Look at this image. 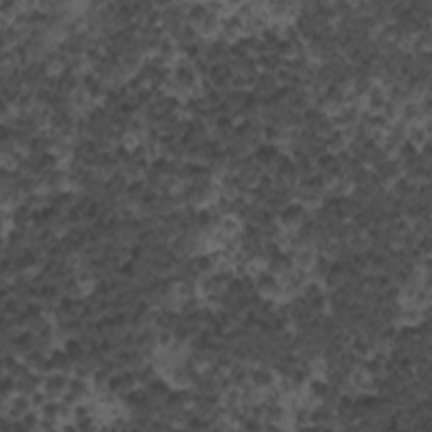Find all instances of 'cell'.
Segmentation results:
<instances>
[{
	"mask_svg": "<svg viewBox=\"0 0 432 432\" xmlns=\"http://www.w3.org/2000/svg\"><path fill=\"white\" fill-rule=\"evenodd\" d=\"M316 257H317V252L314 248H307V247H302L299 250L294 252V265L299 267V269H306L309 270L316 262Z\"/></svg>",
	"mask_w": 432,
	"mask_h": 432,
	"instance_id": "1",
	"label": "cell"
},
{
	"mask_svg": "<svg viewBox=\"0 0 432 432\" xmlns=\"http://www.w3.org/2000/svg\"><path fill=\"white\" fill-rule=\"evenodd\" d=\"M407 140L410 144L415 145L417 149L420 147L422 144H425L429 139V135H427V132L424 130V127H422L420 124H412V125H407Z\"/></svg>",
	"mask_w": 432,
	"mask_h": 432,
	"instance_id": "2",
	"label": "cell"
},
{
	"mask_svg": "<svg viewBox=\"0 0 432 432\" xmlns=\"http://www.w3.org/2000/svg\"><path fill=\"white\" fill-rule=\"evenodd\" d=\"M243 228V223L238 220L235 215H228V216H223L220 225H218V230L223 231L226 236H233L236 233H240Z\"/></svg>",
	"mask_w": 432,
	"mask_h": 432,
	"instance_id": "3",
	"label": "cell"
},
{
	"mask_svg": "<svg viewBox=\"0 0 432 432\" xmlns=\"http://www.w3.org/2000/svg\"><path fill=\"white\" fill-rule=\"evenodd\" d=\"M206 14H208L206 4H201V2L193 4L191 9L188 11V14H186V24L198 27L203 22L204 17H206Z\"/></svg>",
	"mask_w": 432,
	"mask_h": 432,
	"instance_id": "4",
	"label": "cell"
},
{
	"mask_svg": "<svg viewBox=\"0 0 432 432\" xmlns=\"http://www.w3.org/2000/svg\"><path fill=\"white\" fill-rule=\"evenodd\" d=\"M324 292H326V289H324V285H322V282L314 280V279L307 280L301 289V295L306 299L307 302L314 301L316 297H319V295L324 294Z\"/></svg>",
	"mask_w": 432,
	"mask_h": 432,
	"instance_id": "5",
	"label": "cell"
},
{
	"mask_svg": "<svg viewBox=\"0 0 432 432\" xmlns=\"http://www.w3.org/2000/svg\"><path fill=\"white\" fill-rule=\"evenodd\" d=\"M420 321L419 307L415 306H402L398 314V324L400 326H415Z\"/></svg>",
	"mask_w": 432,
	"mask_h": 432,
	"instance_id": "6",
	"label": "cell"
},
{
	"mask_svg": "<svg viewBox=\"0 0 432 432\" xmlns=\"http://www.w3.org/2000/svg\"><path fill=\"white\" fill-rule=\"evenodd\" d=\"M193 260H194V267H196V270L201 275H208V274H211V272H215V263L211 262V258L208 253L194 255Z\"/></svg>",
	"mask_w": 432,
	"mask_h": 432,
	"instance_id": "7",
	"label": "cell"
},
{
	"mask_svg": "<svg viewBox=\"0 0 432 432\" xmlns=\"http://www.w3.org/2000/svg\"><path fill=\"white\" fill-rule=\"evenodd\" d=\"M223 395V405L226 408H231V407H238L242 403V392H240L238 386H231L230 390H226Z\"/></svg>",
	"mask_w": 432,
	"mask_h": 432,
	"instance_id": "8",
	"label": "cell"
},
{
	"mask_svg": "<svg viewBox=\"0 0 432 432\" xmlns=\"http://www.w3.org/2000/svg\"><path fill=\"white\" fill-rule=\"evenodd\" d=\"M248 97V90H230V93L225 97V102L228 103L231 108H238L245 103Z\"/></svg>",
	"mask_w": 432,
	"mask_h": 432,
	"instance_id": "9",
	"label": "cell"
},
{
	"mask_svg": "<svg viewBox=\"0 0 432 432\" xmlns=\"http://www.w3.org/2000/svg\"><path fill=\"white\" fill-rule=\"evenodd\" d=\"M41 417L43 415H41V412L38 410V408H31L29 412H26L24 415H22V422H24L26 429L27 430H38Z\"/></svg>",
	"mask_w": 432,
	"mask_h": 432,
	"instance_id": "10",
	"label": "cell"
},
{
	"mask_svg": "<svg viewBox=\"0 0 432 432\" xmlns=\"http://www.w3.org/2000/svg\"><path fill=\"white\" fill-rule=\"evenodd\" d=\"M334 130H336V129H334V125H333V122H331L329 117H324V118H322V120L319 122V124L314 127V132L317 134V137H321V139H324V140L329 137V135L333 134Z\"/></svg>",
	"mask_w": 432,
	"mask_h": 432,
	"instance_id": "11",
	"label": "cell"
},
{
	"mask_svg": "<svg viewBox=\"0 0 432 432\" xmlns=\"http://www.w3.org/2000/svg\"><path fill=\"white\" fill-rule=\"evenodd\" d=\"M41 415L48 419H59V400H48L43 407L39 408Z\"/></svg>",
	"mask_w": 432,
	"mask_h": 432,
	"instance_id": "12",
	"label": "cell"
},
{
	"mask_svg": "<svg viewBox=\"0 0 432 432\" xmlns=\"http://www.w3.org/2000/svg\"><path fill=\"white\" fill-rule=\"evenodd\" d=\"M333 162H334V154H331V152L322 154V156H319L314 161L316 171L317 172H326L331 166H333Z\"/></svg>",
	"mask_w": 432,
	"mask_h": 432,
	"instance_id": "13",
	"label": "cell"
},
{
	"mask_svg": "<svg viewBox=\"0 0 432 432\" xmlns=\"http://www.w3.org/2000/svg\"><path fill=\"white\" fill-rule=\"evenodd\" d=\"M172 341H174V334H172V331H169V329H161V331H157V344H159V349L169 348L171 344H172Z\"/></svg>",
	"mask_w": 432,
	"mask_h": 432,
	"instance_id": "14",
	"label": "cell"
},
{
	"mask_svg": "<svg viewBox=\"0 0 432 432\" xmlns=\"http://www.w3.org/2000/svg\"><path fill=\"white\" fill-rule=\"evenodd\" d=\"M29 398H31V405H33V408H38V410L49 400L48 393L44 392L43 388H39V390H36L34 393H31Z\"/></svg>",
	"mask_w": 432,
	"mask_h": 432,
	"instance_id": "15",
	"label": "cell"
},
{
	"mask_svg": "<svg viewBox=\"0 0 432 432\" xmlns=\"http://www.w3.org/2000/svg\"><path fill=\"white\" fill-rule=\"evenodd\" d=\"M83 210H80L78 206H73L66 211V218L70 221V225H83Z\"/></svg>",
	"mask_w": 432,
	"mask_h": 432,
	"instance_id": "16",
	"label": "cell"
},
{
	"mask_svg": "<svg viewBox=\"0 0 432 432\" xmlns=\"http://www.w3.org/2000/svg\"><path fill=\"white\" fill-rule=\"evenodd\" d=\"M417 248H419V252L422 253L424 257H429L430 255V248H432V240H430V235H424L420 236L419 240H417Z\"/></svg>",
	"mask_w": 432,
	"mask_h": 432,
	"instance_id": "17",
	"label": "cell"
},
{
	"mask_svg": "<svg viewBox=\"0 0 432 432\" xmlns=\"http://www.w3.org/2000/svg\"><path fill=\"white\" fill-rule=\"evenodd\" d=\"M130 157H132V161H134V162L142 161V159H149L147 147H145V144H137L134 149H130Z\"/></svg>",
	"mask_w": 432,
	"mask_h": 432,
	"instance_id": "18",
	"label": "cell"
},
{
	"mask_svg": "<svg viewBox=\"0 0 432 432\" xmlns=\"http://www.w3.org/2000/svg\"><path fill=\"white\" fill-rule=\"evenodd\" d=\"M59 420H75L73 419V407L59 400Z\"/></svg>",
	"mask_w": 432,
	"mask_h": 432,
	"instance_id": "19",
	"label": "cell"
},
{
	"mask_svg": "<svg viewBox=\"0 0 432 432\" xmlns=\"http://www.w3.org/2000/svg\"><path fill=\"white\" fill-rule=\"evenodd\" d=\"M230 88L231 90H247V78L245 75H233L230 80Z\"/></svg>",
	"mask_w": 432,
	"mask_h": 432,
	"instance_id": "20",
	"label": "cell"
}]
</instances>
